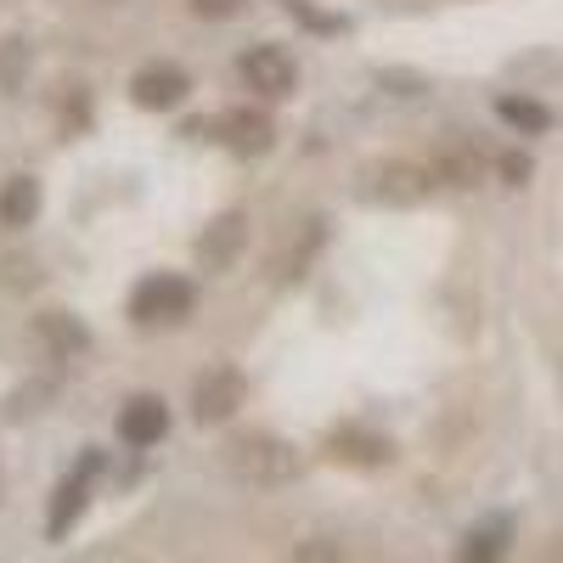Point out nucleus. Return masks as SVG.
I'll use <instances>...</instances> for the list:
<instances>
[{
    "label": "nucleus",
    "instance_id": "aec40b11",
    "mask_svg": "<svg viewBox=\"0 0 563 563\" xmlns=\"http://www.w3.org/2000/svg\"><path fill=\"white\" fill-rule=\"evenodd\" d=\"M501 175H507L512 186H525V175H530V158H519V153H512V158H501Z\"/></svg>",
    "mask_w": 563,
    "mask_h": 563
},
{
    "label": "nucleus",
    "instance_id": "6ab92c4d",
    "mask_svg": "<svg viewBox=\"0 0 563 563\" xmlns=\"http://www.w3.org/2000/svg\"><path fill=\"white\" fill-rule=\"evenodd\" d=\"M243 7H249V0H192L198 18H238Z\"/></svg>",
    "mask_w": 563,
    "mask_h": 563
},
{
    "label": "nucleus",
    "instance_id": "0eeeda50",
    "mask_svg": "<svg viewBox=\"0 0 563 563\" xmlns=\"http://www.w3.org/2000/svg\"><path fill=\"white\" fill-rule=\"evenodd\" d=\"M186 74L175 68V63H147L135 79H130V97H135V108H180L186 102Z\"/></svg>",
    "mask_w": 563,
    "mask_h": 563
},
{
    "label": "nucleus",
    "instance_id": "6e6552de",
    "mask_svg": "<svg viewBox=\"0 0 563 563\" xmlns=\"http://www.w3.org/2000/svg\"><path fill=\"white\" fill-rule=\"evenodd\" d=\"M164 429H169V411H164V400H153V395H135V400L119 411L124 445H158Z\"/></svg>",
    "mask_w": 563,
    "mask_h": 563
},
{
    "label": "nucleus",
    "instance_id": "4468645a",
    "mask_svg": "<svg viewBox=\"0 0 563 563\" xmlns=\"http://www.w3.org/2000/svg\"><path fill=\"white\" fill-rule=\"evenodd\" d=\"M40 333H45V344H52V350H63V355H79L85 344H90V333H85V327L74 321V316H40Z\"/></svg>",
    "mask_w": 563,
    "mask_h": 563
},
{
    "label": "nucleus",
    "instance_id": "f03ea898",
    "mask_svg": "<svg viewBox=\"0 0 563 563\" xmlns=\"http://www.w3.org/2000/svg\"><path fill=\"white\" fill-rule=\"evenodd\" d=\"M440 186V169H429V164H406V158H395V164H378L366 175V198L372 203H395V209H411V203H422Z\"/></svg>",
    "mask_w": 563,
    "mask_h": 563
},
{
    "label": "nucleus",
    "instance_id": "423d86ee",
    "mask_svg": "<svg viewBox=\"0 0 563 563\" xmlns=\"http://www.w3.org/2000/svg\"><path fill=\"white\" fill-rule=\"evenodd\" d=\"M238 406H243V378H238V372H231V366L203 372L198 389H192V417L198 422H225Z\"/></svg>",
    "mask_w": 563,
    "mask_h": 563
},
{
    "label": "nucleus",
    "instance_id": "a211bd4d",
    "mask_svg": "<svg viewBox=\"0 0 563 563\" xmlns=\"http://www.w3.org/2000/svg\"><path fill=\"white\" fill-rule=\"evenodd\" d=\"M18 68H29V52H23L18 40H7V45H0V85H12Z\"/></svg>",
    "mask_w": 563,
    "mask_h": 563
},
{
    "label": "nucleus",
    "instance_id": "7ed1b4c3",
    "mask_svg": "<svg viewBox=\"0 0 563 563\" xmlns=\"http://www.w3.org/2000/svg\"><path fill=\"white\" fill-rule=\"evenodd\" d=\"M130 316H135L141 327L186 321V316H192V282H186V276H147V282L130 294Z\"/></svg>",
    "mask_w": 563,
    "mask_h": 563
},
{
    "label": "nucleus",
    "instance_id": "20e7f679",
    "mask_svg": "<svg viewBox=\"0 0 563 563\" xmlns=\"http://www.w3.org/2000/svg\"><path fill=\"white\" fill-rule=\"evenodd\" d=\"M243 79H249V90H254V97H265V102H282V97H294L299 68H294V57L282 52V45H254V52L243 57Z\"/></svg>",
    "mask_w": 563,
    "mask_h": 563
},
{
    "label": "nucleus",
    "instance_id": "f8f14e48",
    "mask_svg": "<svg viewBox=\"0 0 563 563\" xmlns=\"http://www.w3.org/2000/svg\"><path fill=\"white\" fill-rule=\"evenodd\" d=\"M34 214H40V180L34 175L7 180V192H0V220H7V225H29Z\"/></svg>",
    "mask_w": 563,
    "mask_h": 563
},
{
    "label": "nucleus",
    "instance_id": "f3484780",
    "mask_svg": "<svg viewBox=\"0 0 563 563\" xmlns=\"http://www.w3.org/2000/svg\"><path fill=\"white\" fill-rule=\"evenodd\" d=\"M294 563H350V558H344L339 541H321V536H316V541H299V547H294Z\"/></svg>",
    "mask_w": 563,
    "mask_h": 563
},
{
    "label": "nucleus",
    "instance_id": "dca6fc26",
    "mask_svg": "<svg viewBox=\"0 0 563 563\" xmlns=\"http://www.w3.org/2000/svg\"><path fill=\"white\" fill-rule=\"evenodd\" d=\"M440 180L474 186V180H479V158H474V153H445V158H440Z\"/></svg>",
    "mask_w": 563,
    "mask_h": 563
},
{
    "label": "nucleus",
    "instance_id": "ddd939ff",
    "mask_svg": "<svg viewBox=\"0 0 563 563\" xmlns=\"http://www.w3.org/2000/svg\"><path fill=\"white\" fill-rule=\"evenodd\" d=\"M501 552H507V525H479L462 536L456 563H501Z\"/></svg>",
    "mask_w": 563,
    "mask_h": 563
},
{
    "label": "nucleus",
    "instance_id": "9b49d317",
    "mask_svg": "<svg viewBox=\"0 0 563 563\" xmlns=\"http://www.w3.org/2000/svg\"><path fill=\"white\" fill-rule=\"evenodd\" d=\"M333 456H339V462H361V467H378V462H389L395 451H389V440H384V434L339 429V434H333Z\"/></svg>",
    "mask_w": 563,
    "mask_h": 563
},
{
    "label": "nucleus",
    "instance_id": "9d476101",
    "mask_svg": "<svg viewBox=\"0 0 563 563\" xmlns=\"http://www.w3.org/2000/svg\"><path fill=\"white\" fill-rule=\"evenodd\" d=\"M90 474H97V462H85L74 479H63V490H57V501H52V519H45V530L52 536H63L79 512H85V490H90Z\"/></svg>",
    "mask_w": 563,
    "mask_h": 563
},
{
    "label": "nucleus",
    "instance_id": "2eb2a0df",
    "mask_svg": "<svg viewBox=\"0 0 563 563\" xmlns=\"http://www.w3.org/2000/svg\"><path fill=\"white\" fill-rule=\"evenodd\" d=\"M496 108H501V119H507V124H519V130H547V108H536V102H519V97H501Z\"/></svg>",
    "mask_w": 563,
    "mask_h": 563
},
{
    "label": "nucleus",
    "instance_id": "1a4fd4ad",
    "mask_svg": "<svg viewBox=\"0 0 563 563\" xmlns=\"http://www.w3.org/2000/svg\"><path fill=\"white\" fill-rule=\"evenodd\" d=\"M220 130H225V141H231V147H238V153H265L271 141H276L271 119H265V113H249V108L225 113V119H220Z\"/></svg>",
    "mask_w": 563,
    "mask_h": 563
},
{
    "label": "nucleus",
    "instance_id": "39448f33",
    "mask_svg": "<svg viewBox=\"0 0 563 563\" xmlns=\"http://www.w3.org/2000/svg\"><path fill=\"white\" fill-rule=\"evenodd\" d=\"M243 238H249V220H243L238 209L214 214V220L198 231V265H203V271H225L231 260L243 254Z\"/></svg>",
    "mask_w": 563,
    "mask_h": 563
},
{
    "label": "nucleus",
    "instance_id": "f257e3e1",
    "mask_svg": "<svg viewBox=\"0 0 563 563\" xmlns=\"http://www.w3.org/2000/svg\"><path fill=\"white\" fill-rule=\"evenodd\" d=\"M225 467H231V479H243V485H288V479H299L305 456L276 434H243V440L225 445Z\"/></svg>",
    "mask_w": 563,
    "mask_h": 563
}]
</instances>
